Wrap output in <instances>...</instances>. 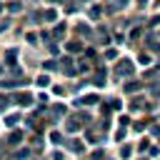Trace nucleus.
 <instances>
[{
	"instance_id": "nucleus-34",
	"label": "nucleus",
	"mask_w": 160,
	"mask_h": 160,
	"mask_svg": "<svg viewBox=\"0 0 160 160\" xmlns=\"http://www.w3.org/2000/svg\"><path fill=\"white\" fill-rule=\"evenodd\" d=\"M5 28H8V20H2V22H0V32H2Z\"/></svg>"
},
{
	"instance_id": "nucleus-3",
	"label": "nucleus",
	"mask_w": 160,
	"mask_h": 160,
	"mask_svg": "<svg viewBox=\"0 0 160 160\" xmlns=\"http://www.w3.org/2000/svg\"><path fill=\"white\" fill-rule=\"evenodd\" d=\"M12 100H15V102H18V105H22V108H30V105H32V102H35V98H32V95H30V92H18V95H15V98H12Z\"/></svg>"
},
{
	"instance_id": "nucleus-25",
	"label": "nucleus",
	"mask_w": 160,
	"mask_h": 160,
	"mask_svg": "<svg viewBox=\"0 0 160 160\" xmlns=\"http://www.w3.org/2000/svg\"><path fill=\"white\" fill-rule=\"evenodd\" d=\"M138 60H140L142 65H150V55H148V52H140V58H138Z\"/></svg>"
},
{
	"instance_id": "nucleus-12",
	"label": "nucleus",
	"mask_w": 160,
	"mask_h": 160,
	"mask_svg": "<svg viewBox=\"0 0 160 160\" xmlns=\"http://www.w3.org/2000/svg\"><path fill=\"white\" fill-rule=\"evenodd\" d=\"M15 58H18V50H15V48H10V50H8V55H5V62H8V65H15Z\"/></svg>"
},
{
	"instance_id": "nucleus-1",
	"label": "nucleus",
	"mask_w": 160,
	"mask_h": 160,
	"mask_svg": "<svg viewBox=\"0 0 160 160\" xmlns=\"http://www.w3.org/2000/svg\"><path fill=\"white\" fill-rule=\"evenodd\" d=\"M132 70H135V65H132L130 60H120L118 68H115V75H118V78H125V75H132Z\"/></svg>"
},
{
	"instance_id": "nucleus-29",
	"label": "nucleus",
	"mask_w": 160,
	"mask_h": 160,
	"mask_svg": "<svg viewBox=\"0 0 160 160\" xmlns=\"http://www.w3.org/2000/svg\"><path fill=\"white\" fill-rule=\"evenodd\" d=\"M28 42H32V45H35V42H38V35H35V32H28Z\"/></svg>"
},
{
	"instance_id": "nucleus-4",
	"label": "nucleus",
	"mask_w": 160,
	"mask_h": 160,
	"mask_svg": "<svg viewBox=\"0 0 160 160\" xmlns=\"http://www.w3.org/2000/svg\"><path fill=\"white\" fill-rule=\"evenodd\" d=\"M98 100H100V98H98L95 92H90V95L78 98V100H75V105H78V108H80V105H98Z\"/></svg>"
},
{
	"instance_id": "nucleus-31",
	"label": "nucleus",
	"mask_w": 160,
	"mask_h": 160,
	"mask_svg": "<svg viewBox=\"0 0 160 160\" xmlns=\"http://www.w3.org/2000/svg\"><path fill=\"white\" fill-rule=\"evenodd\" d=\"M122 138H125V128H120V130L115 132V140H122Z\"/></svg>"
},
{
	"instance_id": "nucleus-18",
	"label": "nucleus",
	"mask_w": 160,
	"mask_h": 160,
	"mask_svg": "<svg viewBox=\"0 0 160 160\" xmlns=\"http://www.w3.org/2000/svg\"><path fill=\"white\" fill-rule=\"evenodd\" d=\"M8 10H10V12H20V10H22V2H18V0H15V2H10V5H8Z\"/></svg>"
},
{
	"instance_id": "nucleus-15",
	"label": "nucleus",
	"mask_w": 160,
	"mask_h": 160,
	"mask_svg": "<svg viewBox=\"0 0 160 160\" xmlns=\"http://www.w3.org/2000/svg\"><path fill=\"white\" fill-rule=\"evenodd\" d=\"M100 12H102V10H100L98 5H92V8L88 10V15H90V20H98V18H100Z\"/></svg>"
},
{
	"instance_id": "nucleus-20",
	"label": "nucleus",
	"mask_w": 160,
	"mask_h": 160,
	"mask_svg": "<svg viewBox=\"0 0 160 160\" xmlns=\"http://www.w3.org/2000/svg\"><path fill=\"white\" fill-rule=\"evenodd\" d=\"M55 68H58L55 60H45V62H42V70H55Z\"/></svg>"
},
{
	"instance_id": "nucleus-6",
	"label": "nucleus",
	"mask_w": 160,
	"mask_h": 160,
	"mask_svg": "<svg viewBox=\"0 0 160 160\" xmlns=\"http://www.w3.org/2000/svg\"><path fill=\"white\" fill-rule=\"evenodd\" d=\"M20 85H25V80H0L2 90H12V88H20Z\"/></svg>"
},
{
	"instance_id": "nucleus-10",
	"label": "nucleus",
	"mask_w": 160,
	"mask_h": 160,
	"mask_svg": "<svg viewBox=\"0 0 160 160\" xmlns=\"http://www.w3.org/2000/svg\"><path fill=\"white\" fill-rule=\"evenodd\" d=\"M62 72H65V75H75V72H78V68L70 62V58H65V62H62Z\"/></svg>"
},
{
	"instance_id": "nucleus-37",
	"label": "nucleus",
	"mask_w": 160,
	"mask_h": 160,
	"mask_svg": "<svg viewBox=\"0 0 160 160\" xmlns=\"http://www.w3.org/2000/svg\"><path fill=\"white\" fill-rule=\"evenodd\" d=\"M0 150H2V142H0Z\"/></svg>"
},
{
	"instance_id": "nucleus-35",
	"label": "nucleus",
	"mask_w": 160,
	"mask_h": 160,
	"mask_svg": "<svg viewBox=\"0 0 160 160\" xmlns=\"http://www.w3.org/2000/svg\"><path fill=\"white\" fill-rule=\"evenodd\" d=\"M158 22H160V15H158V18H152V20H150V25H158Z\"/></svg>"
},
{
	"instance_id": "nucleus-19",
	"label": "nucleus",
	"mask_w": 160,
	"mask_h": 160,
	"mask_svg": "<svg viewBox=\"0 0 160 160\" xmlns=\"http://www.w3.org/2000/svg\"><path fill=\"white\" fill-rule=\"evenodd\" d=\"M50 142H55V145H60V142H62V135L52 130V132H50Z\"/></svg>"
},
{
	"instance_id": "nucleus-21",
	"label": "nucleus",
	"mask_w": 160,
	"mask_h": 160,
	"mask_svg": "<svg viewBox=\"0 0 160 160\" xmlns=\"http://www.w3.org/2000/svg\"><path fill=\"white\" fill-rule=\"evenodd\" d=\"M38 85H40V88H48V85H50V78H48V75H40V78H38Z\"/></svg>"
},
{
	"instance_id": "nucleus-36",
	"label": "nucleus",
	"mask_w": 160,
	"mask_h": 160,
	"mask_svg": "<svg viewBox=\"0 0 160 160\" xmlns=\"http://www.w3.org/2000/svg\"><path fill=\"white\" fill-rule=\"evenodd\" d=\"M0 12H2V2H0Z\"/></svg>"
},
{
	"instance_id": "nucleus-28",
	"label": "nucleus",
	"mask_w": 160,
	"mask_h": 160,
	"mask_svg": "<svg viewBox=\"0 0 160 160\" xmlns=\"http://www.w3.org/2000/svg\"><path fill=\"white\" fill-rule=\"evenodd\" d=\"M120 108H122L120 100H110V110H120Z\"/></svg>"
},
{
	"instance_id": "nucleus-14",
	"label": "nucleus",
	"mask_w": 160,
	"mask_h": 160,
	"mask_svg": "<svg viewBox=\"0 0 160 160\" xmlns=\"http://www.w3.org/2000/svg\"><path fill=\"white\" fill-rule=\"evenodd\" d=\"M62 35H65V22H58L52 30V38H62Z\"/></svg>"
},
{
	"instance_id": "nucleus-39",
	"label": "nucleus",
	"mask_w": 160,
	"mask_h": 160,
	"mask_svg": "<svg viewBox=\"0 0 160 160\" xmlns=\"http://www.w3.org/2000/svg\"><path fill=\"white\" fill-rule=\"evenodd\" d=\"M0 72H2V65H0Z\"/></svg>"
},
{
	"instance_id": "nucleus-23",
	"label": "nucleus",
	"mask_w": 160,
	"mask_h": 160,
	"mask_svg": "<svg viewBox=\"0 0 160 160\" xmlns=\"http://www.w3.org/2000/svg\"><path fill=\"white\" fill-rule=\"evenodd\" d=\"M10 100H12V98H10V95H0V112H2V110H5V105H8V102H10Z\"/></svg>"
},
{
	"instance_id": "nucleus-16",
	"label": "nucleus",
	"mask_w": 160,
	"mask_h": 160,
	"mask_svg": "<svg viewBox=\"0 0 160 160\" xmlns=\"http://www.w3.org/2000/svg\"><path fill=\"white\" fill-rule=\"evenodd\" d=\"M42 18H45V20H48V22H52V20H55V18H58V12H55V10H52V8H50V10H45V12H42Z\"/></svg>"
},
{
	"instance_id": "nucleus-13",
	"label": "nucleus",
	"mask_w": 160,
	"mask_h": 160,
	"mask_svg": "<svg viewBox=\"0 0 160 160\" xmlns=\"http://www.w3.org/2000/svg\"><path fill=\"white\" fill-rule=\"evenodd\" d=\"M28 158H30V148H20L15 152V160H28Z\"/></svg>"
},
{
	"instance_id": "nucleus-17",
	"label": "nucleus",
	"mask_w": 160,
	"mask_h": 160,
	"mask_svg": "<svg viewBox=\"0 0 160 160\" xmlns=\"http://www.w3.org/2000/svg\"><path fill=\"white\" fill-rule=\"evenodd\" d=\"M65 48H68V52H78V50H80V48H82V45H80V42H78V40H72V42H68V45H65Z\"/></svg>"
},
{
	"instance_id": "nucleus-11",
	"label": "nucleus",
	"mask_w": 160,
	"mask_h": 160,
	"mask_svg": "<svg viewBox=\"0 0 160 160\" xmlns=\"http://www.w3.org/2000/svg\"><path fill=\"white\" fill-rule=\"evenodd\" d=\"M82 148H85V145H82L80 140H68V150H70V152H82Z\"/></svg>"
},
{
	"instance_id": "nucleus-5",
	"label": "nucleus",
	"mask_w": 160,
	"mask_h": 160,
	"mask_svg": "<svg viewBox=\"0 0 160 160\" xmlns=\"http://www.w3.org/2000/svg\"><path fill=\"white\" fill-rule=\"evenodd\" d=\"M90 82H92V85H98V88H102V85H105V70H102V68H98V72L92 75V80H90Z\"/></svg>"
},
{
	"instance_id": "nucleus-7",
	"label": "nucleus",
	"mask_w": 160,
	"mask_h": 160,
	"mask_svg": "<svg viewBox=\"0 0 160 160\" xmlns=\"http://www.w3.org/2000/svg\"><path fill=\"white\" fill-rule=\"evenodd\" d=\"M140 88H142V82H140V80H130V82H125V88H122V90H125L128 95H132V92H138Z\"/></svg>"
},
{
	"instance_id": "nucleus-27",
	"label": "nucleus",
	"mask_w": 160,
	"mask_h": 160,
	"mask_svg": "<svg viewBox=\"0 0 160 160\" xmlns=\"http://www.w3.org/2000/svg\"><path fill=\"white\" fill-rule=\"evenodd\" d=\"M78 32H80V35H90V28H88V25H78Z\"/></svg>"
},
{
	"instance_id": "nucleus-9",
	"label": "nucleus",
	"mask_w": 160,
	"mask_h": 160,
	"mask_svg": "<svg viewBox=\"0 0 160 160\" xmlns=\"http://www.w3.org/2000/svg\"><path fill=\"white\" fill-rule=\"evenodd\" d=\"M18 120H20V115H18V112H10V115H5V120H2V122H5V128H15V125H18Z\"/></svg>"
},
{
	"instance_id": "nucleus-32",
	"label": "nucleus",
	"mask_w": 160,
	"mask_h": 160,
	"mask_svg": "<svg viewBox=\"0 0 160 160\" xmlns=\"http://www.w3.org/2000/svg\"><path fill=\"white\" fill-rule=\"evenodd\" d=\"M148 152H150V155H152V158H155V155H158V152H160V148H155V145H150V148H148Z\"/></svg>"
},
{
	"instance_id": "nucleus-38",
	"label": "nucleus",
	"mask_w": 160,
	"mask_h": 160,
	"mask_svg": "<svg viewBox=\"0 0 160 160\" xmlns=\"http://www.w3.org/2000/svg\"><path fill=\"white\" fill-rule=\"evenodd\" d=\"M140 160H148V158H140Z\"/></svg>"
},
{
	"instance_id": "nucleus-26",
	"label": "nucleus",
	"mask_w": 160,
	"mask_h": 160,
	"mask_svg": "<svg viewBox=\"0 0 160 160\" xmlns=\"http://www.w3.org/2000/svg\"><path fill=\"white\" fill-rule=\"evenodd\" d=\"M90 160H105V155H102V150H95V152L90 155Z\"/></svg>"
},
{
	"instance_id": "nucleus-24",
	"label": "nucleus",
	"mask_w": 160,
	"mask_h": 160,
	"mask_svg": "<svg viewBox=\"0 0 160 160\" xmlns=\"http://www.w3.org/2000/svg\"><path fill=\"white\" fill-rule=\"evenodd\" d=\"M150 95H152V98H160V85H158V82L150 85Z\"/></svg>"
},
{
	"instance_id": "nucleus-33",
	"label": "nucleus",
	"mask_w": 160,
	"mask_h": 160,
	"mask_svg": "<svg viewBox=\"0 0 160 160\" xmlns=\"http://www.w3.org/2000/svg\"><path fill=\"white\" fill-rule=\"evenodd\" d=\"M52 160H62V152L58 150V152H52Z\"/></svg>"
},
{
	"instance_id": "nucleus-30",
	"label": "nucleus",
	"mask_w": 160,
	"mask_h": 160,
	"mask_svg": "<svg viewBox=\"0 0 160 160\" xmlns=\"http://www.w3.org/2000/svg\"><path fill=\"white\" fill-rule=\"evenodd\" d=\"M150 135H160V125H150Z\"/></svg>"
},
{
	"instance_id": "nucleus-22",
	"label": "nucleus",
	"mask_w": 160,
	"mask_h": 160,
	"mask_svg": "<svg viewBox=\"0 0 160 160\" xmlns=\"http://www.w3.org/2000/svg\"><path fill=\"white\" fill-rule=\"evenodd\" d=\"M130 152H132L130 145H122V148H120V158H130Z\"/></svg>"
},
{
	"instance_id": "nucleus-2",
	"label": "nucleus",
	"mask_w": 160,
	"mask_h": 160,
	"mask_svg": "<svg viewBox=\"0 0 160 160\" xmlns=\"http://www.w3.org/2000/svg\"><path fill=\"white\" fill-rule=\"evenodd\" d=\"M62 115H65V105H52V108H48V120H50V122L60 120Z\"/></svg>"
},
{
	"instance_id": "nucleus-8",
	"label": "nucleus",
	"mask_w": 160,
	"mask_h": 160,
	"mask_svg": "<svg viewBox=\"0 0 160 160\" xmlns=\"http://www.w3.org/2000/svg\"><path fill=\"white\" fill-rule=\"evenodd\" d=\"M20 140H22V132H20V130H12V132L8 135V145H10V148L20 145Z\"/></svg>"
}]
</instances>
